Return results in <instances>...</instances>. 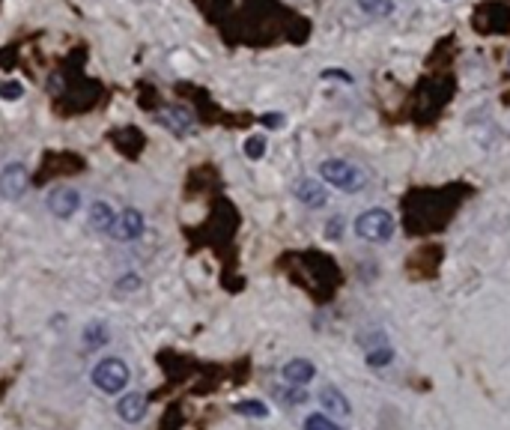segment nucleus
Wrapping results in <instances>:
<instances>
[{"label": "nucleus", "mask_w": 510, "mask_h": 430, "mask_svg": "<svg viewBox=\"0 0 510 430\" xmlns=\"http://www.w3.org/2000/svg\"><path fill=\"white\" fill-rule=\"evenodd\" d=\"M319 176L326 179L329 186L346 191V194H359L367 183V174L359 168V164L344 161V159H326L319 164Z\"/></svg>", "instance_id": "1"}, {"label": "nucleus", "mask_w": 510, "mask_h": 430, "mask_svg": "<svg viewBox=\"0 0 510 430\" xmlns=\"http://www.w3.org/2000/svg\"><path fill=\"white\" fill-rule=\"evenodd\" d=\"M394 215H391L388 209L382 206H373V209H364L359 219H355V236L364 239V242H391V236H394Z\"/></svg>", "instance_id": "2"}, {"label": "nucleus", "mask_w": 510, "mask_h": 430, "mask_svg": "<svg viewBox=\"0 0 510 430\" xmlns=\"http://www.w3.org/2000/svg\"><path fill=\"white\" fill-rule=\"evenodd\" d=\"M90 379H93V386L101 394H116V391H123L129 386L131 371H129V365H126L123 359L108 356V359H99V365L93 368Z\"/></svg>", "instance_id": "3"}, {"label": "nucleus", "mask_w": 510, "mask_h": 430, "mask_svg": "<svg viewBox=\"0 0 510 430\" xmlns=\"http://www.w3.org/2000/svg\"><path fill=\"white\" fill-rule=\"evenodd\" d=\"M27 186H30V176L21 161H9L6 168L0 171V197H4V201H21L27 194Z\"/></svg>", "instance_id": "4"}, {"label": "nucleus", "mask_w": 510, "mask_h": 430, "mask_svg": "<svg viewBox=\"0 0 510 430\" xmlns=\"http://www.w3.org/2000/svg\"><path fill=\"white\" fill-rule=\"evenodd\" d=\"M144 227H146L144 212L129 206V209H123L120 215H116V224H114L111 234H114L116 242H134V239L144 236Z\"/></svg>", "instance_id": "5"}, {"label": "nucleus", "mask_w": 510, "mask_h": 430, "mask_svg": "<svg viewBox=\"0 0 510 430\" xmlns=\"http://www.w3.org/2000/svg\"><path fill=\"white\" fill-rule=\"evenodd\" d=\"M78 206H81V191H75V189H66V186H60V189H51V194H48V209H51V215H57V219H72V215L78 212Z\"/></svg>", "instance_id": "6"}, {"label": "nucleus", "mask_w": 510, "mask_h": 430, "mask_svg": "<svg viewBox=\"0 0 510 430\" xmlns=\"http://www.w3.org/2000/svg\"><path fill=\"white\" fill-rule=\"evenodd\" d=\"M159 123L164 126V129H170L176 138H185L189 131L194 129V117H191V111L189 108H164L161 114H159Z\"/></svg>", "instance_id": "7"}, {"label": "nucleus", "mask_w": 510, "mask_h": 430, "mask_svg": "<svg viewBox=\"0 0 510 430\" xmlns=\"http://www.w3.org/2000/svg\"><path fill=\"white\" fill-rule=\"evenodd\" d=\"M116 416L129 424H138L144 416H146V394L141 391H129L123 394L120 401H116Z\"/></svg>", "instance_id": "8"}, {"label": "nucleus", "mask_w": 510, "mask_h": 430, "mask_svg": "<svg viewBox=\"0 0 510 430\" xmlns=\"http://www.w3.org/2000/svg\"><path fill=\"white\" fill-rule=\"evenodd\" d=\"M293 191L308 209H319V206H326V201H329V191H326V186H322L319 179H299Z\"/></svg>", "instance_id": "9"}, {"label": "nucleus", "mask_w": 510, "mask_h": 430, "mask_svg": "<svg viewBox=\"0 0 510 430\" xmlns=\"http://www.w3.org/2000/svg\"><path fill=\"white\" fill-rule=\"evenodd\" d=\"M316 401H319V406L326 409V412H331V416H349V412H352V406H349V401H346V394L340 391L337 386H331V383H326V386L319 389Z\"/></svg>", "instance_id": "10"}, {"label": "nucleus", "mask_w": 510, "mask_h": 430, "mask_svg": "<svg viewBox=\"0 0 510 430\" xmlns=\"http://www.w3.org/2000/svg\"><path fill=\"white\" fill-rule=\"evenodd\" d=\"M281 376H284V383H290V386H308L311 379L316 376V368H314V361H308V359H290L284 365Z\"/></svg>", "instance_id": "11"}, {"label": "nucleus", "mask_w": 510, "mask_h": 430, "mask_svg": "<svg viewBox=\"0 0 510 430\" xmlns=\"http://www.w3.org/2000/svg\"><path fill=\"white\" fill-rule=\"evenodd\" d=\"M114 224H116V212L111 209V204L96 201L90 206V227L96 230V234H111Z\"/></svg>", "instance_id": "12"}, {"label": "nucleus", "mask_w": 510, "mask_h": 430, "mask_svg": "<svg viewBox=\"0 0 510 430\" xmlns=\"http://www.w3.org/2000/svg\"><path fill=\"white\" fill-rule=\"evenodd\" d=\"M359 4V9L364 15H370V19H388V15H394L397 4L394 0H355Z\"/></svg>", "instance_id": "13"}, {"label": "nucleus", "mask_w": 510, "mask_h": 430, "mask_svg": "<svg viewBox=\"0 0 510 430\" xmlns=\"http://www.w3.org/2000/svg\"><path fill=\"white\" fill-rule=\"evenodd\" d=\"M275 398L284 404V406H296V404H304L308 401V391H304V386H275Z\"/></svg>", "instance_id": "14"}, {"label": "nucleus", "mask_w": 510, "mask_h": 430, "mask_svg": "<svg viewBox=\"0 0 510 430\" xmlns=\"http://www.w3.org/2000/svg\"><path fill=\"white\" fill-rule=\"evenodd\" d=\"M84 344H87V346H93V350H96V346H101V344H108V329H105V323H90L87 329H84Z\"/></svg>", "instance_id": "15"}, {"label": "nucleus", "mask_w": 510, "mask_h": 430, "mask_svg": "<svg viewBox=\"0 0 510 430\" xmlns=\"http://www.w3.org/2000/svg\"><path fill=\"white\" fill-rule=\"evenodd\" d=\"M21 96H24V84H21V81H15V78L0 81V99H4V102H19Z\"/></svg>", "instance_id": "16"}, {"label": "nucleus", "mask_w": 510, "mask_h": 430, "mask_svg": "<svg viewBox=\"0 0 510 430\" xmlns=\"http://www.w3.org/2000/svg\"><path fill=\"white\" fill-rule=\"evenodd\" d=\"M236 412H239V416H251V419H266L269 406L263 401H242V404H236Z\"/></svg>", "instance_id": "17"}, {"label": "nucleus", "mask_w": 510, "mask_h": 430, "mask_svg": "<svg viewBox=\"0 0 510 430\" xmlns=\"http://www.w3.org/2000/svg\"><path fill=\"white\" fill-rule=\"evenodd\" d=\"M304 430H344V427H337L329 416H322V412H314V416L304 419Z\"/></svg>", "instance_id": "18"}, {"label": "nucleus", "mask_w": 510, "mask_h": 430, "mask_svg": "<svg viewBox=\"0 0 510 430\" xmlns=\"http://www.w3.org/2000/svg\"><path fill=\"white\" fill-rule=\"evenodd\" d=\"M245 156H248L251 161H260V159L266 156V141H263L260 135H251V138L245 141Z\"/></svg>", "instance_id": "19"}, {"label": "nucleus", "mask_w": 510, "mask_h": 430, "mask_svg": "<svg viewBox=\"0 0 510 430\" xmlns=\"http://www.w3.org/2000/svg\"><path fill=\"white\" fill-rule=\"evenodd\" d=\"M391 359H394L391 346H382V350H367V365L370 368H382V365H388Z\"/></svg>", "instance_id": "20"}, {"label": "nucleus", "mask_w": 510, "mask_h": 430, "mask_svg": "<svg viewBox=\"0 0 510 430\" xmlns=\"http://www.w3.org/2000/svg\"><path fill=\"white\" fill-rule=\"evenodd\" d=\"M344 230H346V221H344V215H331L329 224H326V236L331 242H337L340 236H344Z\"/></svg>", "instance_id": "21"}, {"label": "nucleus", "mask_w": 510, "mask_h": 430, "mask_svg": "<svg viewBox=\"0 0 510 430\" xmlns=\"http://www.w3.org/2000/svg\"><path fill=\"white\" fill-rule=\"evenodd\" d=\"M260 123L266 126V129H284L286 126V117H284V114H263V117H260Z\"/></svg>", "instance_id": "22"}, {"label": "nucleus", "mask_w": 510, "mask_h": 430, "mask_svg": "<svg viewBox=\"0 0 510 430\" xmlns=\"http://www.w3.org/2000/svg\"><path fill=\"white\" fill-rule=\"evenodd\" d=\"M445 4H451V0H445Z\"/></svg>", "instance_id": "23"}, {"label": "nucleus", "mask_w": 510, "mask_h": 430, "mask_svg": "<svg viewBox=\"0 0 510 430\" xmlns=\"http://www.w3.org/2000/svg\"><path fill=\"white\" fill-rule=\"evenodd\" d=\"M507 63H510V57H507Z\"/></svg>", "instance_id": "24"}]
</instances>
